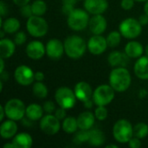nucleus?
<instances>
[{"instance_id": "obj_50", "label": "nucleus", "mask_w": 148, "mask_h": 148, "mask_svg": "<svg viewBox=\"0 0 148 148\" xmlns=\"http://www.w3.org/2000/svg\"><path fill=\"white\" fill-rule=\"evenodd\" d=\"M3 147L4 148H16L15 147V145L13 144V142L12 141H10V142H8V143H5L4 145H3Z\"/></svg>"}, {"instance_id": "obj_29", "label": "nucleus", "mask_w": 148, "mask_h": 148, "mask_svg": "<svg viewBox=\"0 0 148 148\" xmlns=\"http://www.w3.org/2000/svg\"><path fill=\"white\" fill-rule=\"evenodd\" d=\"M32 93L38 99H45L49 95V89L43 82H36L32 84Z\"/></svg>"}, {"instance_id": "obj_24", "label": "nucleus", "mask_w": 148, "mask_h": 148, "mask_svg": "<svg viewBox=\"0 0 148 148\" xmlns=\"http://www.w3.org/2000/svg\"><path fill=\"white\" fill-rule=\"evenodd\" d=\"M16 43L9 38H2L0 40V56L8 59L11 57L16 50Z\"/></svg>"}, {"instance_id": "obj_32", "label": "nucleus", "mask_w": 148, "mask_h": 148, "mask_svg": "<svg viewBox=\"0 0 148 148\" xmlns=\"http://www.w3.org/2000/svg\"><path fill=\"white\" fill-rule=\"evenodd\" d=\"M148 135V125L144 122H139L134 126V136L142 140Z\"/></svg>"}, {"instance_id": "obj_34", "label": "nucleus", "mask_w": 148, "mask_h": 148, "mask_svg": "<svg viewBox=\"0 0 148 148\" xmlns=\"http://www.w3.org/2000/svg\"><path fill=\"white\" fill-rule=\"evenodd\" d=\"M94 114L95 115V118L98 121H105L107 119L108 112L106 106H96V108L95 109Z\"/></svg>"}, {"instance_id": "obj_38", "label": "nucleus", "mask_w": 148, "mask_h": 148, "mask_svg": "<svg viewBox=\"0 0 148 148\" xmlns=\"http://www.w3.org/2000/svg\"><path fill=\"white\" fill-rule=\"evenodd\" d=\"M54 114H55L56 117L57 119H59L60 121H63V120L67 117V116H66V115H67V109L59 107L58 108L56 109Z\"/></svg>"}, {"instance_id": "obj_16", "label": "nucleus", "mask_w": 148, "mask_h": 148, "mask_svg": "<svg viewBox=\"0 0 148 148\" xmlns=\"http://www.w3.org/2000/svg\"><path fill=\"white\" fill-rule=\"evenodd\" d=\"M84 9L91 15H100L107 11L108 0H84Z\"/></svg>"}, {"instance_id": "obj_27", "label": "nucleus", "mask_w": 148, "mask_h": 148, "mask_svg": "<svg viewBox=\"0 0 148 148\" xmlns=\"http://www.w3.org/2000/svg\"><path fill=\"white\" fill-rule=\"evenodd\" d=\"M106 141L105 134L98 128H91L89 130L88 144L93 147H101Z\"/></svg>"}, {"instance_id": "obj_56", "label": "nucleus", "mask_w": 148, "mask_h": 148, "mask_svg": "<svg viewBox=\"0 0 148 148\" xmlns=\"http://www.w3.org/2000/svg\"><path fill=\"white\" fill-rule=\"evenodd\" d=\"M77 1H82V0H77Z\"/></svg>"}, {"instance_id": "obj_36", "label": "nucleus", "mask_w": 148, "mask_h": 148, "mask_svg": "<svg viewBox=\"0 0 148 148\" xmlns=\"http://www.w3.org/2000/svg\"><path fill=\"white\" fill-rule=\"evenodd\" d=\"M20 13L21 15L24 17V18H29L31 16H33V12H32V9H31V4L28 3L25 4L23 6L20 7Z\"/></svg>"}, {"instance_id": "obj_43", "label": "nucleus", "mask_w": 148, "mask_h": 148, "mask_svg": "<svg viewBox=\"0 0 148 148\" xmlns=\"http://www.w3.org/2000/svg\"><path fill=\"white\" fill-rule=\"evenodd\" d=\"M138 20H139V22L140 23V24H141L142 26H146V25H147L148 24V15L147 14H146V13H144V14L140 15Z\"/></svg>"}, {"instance_id": "obj_44", "label": "nucleus", "mask_w": 148, "mask_h": 148, "mask_svg": "<svg viewBox=\"0 0 148 148\" xmlns=\"http://www.w3.org/2000/svg\"><path fill=\"white\" fill-rule=\"evenodd\" d=\"M44 78H45V75L42 71H36L35 73V81L36 82H43Z\"/></svg>"}, {"instance_id": "obj_25", "label": "nucleus", "mask_w": 148, "mask_h": 148, "mask_svg": "<svg viewBox=\"0 0 148 148\" xmlns=\"http://www.w3.org/2000/svg\"><path fill=\"white\" fill-rule=\"evenodd\" d=\"M13 144L16 148H30L33 145V139L28 133H18L13 138Z\"/></svg>"}, {"instance_id": "obj_52", "label": "nucleus", "mask_w": 148, "mask_h": 148, "mask_svg": "<svg viewBox=\"0 0 148 148\" xmlns=\"http://www.w3.org/2000/svg\"><path fill=\"white\" fill-rule=\"evenodd\" d=\"M144 12L148 15V0L147 2H145V4H144Z\"/></svg>"}, {"instance_id": "obj_35", "label": "nucleus", "mask_w": 148, "mask_h": 148, "mask_svg": "<svg viewBox=\"0 0 148 148\" xmlns=\"http://www.w3.org/2000/svg\"><path fill=\"white\" fill-rule=\"evenodd\" d=\"M14 42L16 46H21L27 42V35L24 31L19 30L16 33H15L14 36Z\"/></svg>"}, {"instance_id": "obj_31", "label": "nucleus", "mask_w": 148, "mask_h": 148, "mask_svg": "<svg viewBox=\"0 0 148 148\" xmlns=\"http://www.w3.org/2000/svg\"><path fill=\"white\" fill-rule=\"evenodd\" d=\"M121 37H122V35L121 34V32L119 30L111 31L108 35V36L106 37L107 42H108V46L109 48H116L121 43Z\"/></svg>"}, {"instance_id": "obj_14", "label": "nucleus", "mask_w": 148, "mask_h": 148, "mask_svg": "<svg viewBox=\"0 0 148 148\" xmlns=\"http://www.w3.org/2000/svg\"><path fill=\"white\" fill-rule=\"evenodd\" d=\"M25 52L31 60H40L46 55V48L41 41L34 40L27 44Z\"/></svg>"}, {"instance_id": "obj_11", "label": "nucleus", "mask_w": 148, "mask_h": 148, "mask_svg": "<svg viewBox=\"0 0 148 148\" xmlns=\"http://www.w3.org/2000/svg\"><path fill=\"white\" fill-rule=\"evenodd\" d=\"M14 78L19 85L27 87L34 83L35 73L29 67L22 64L16 67V69H15Z\"/></svg>"}, {"instance_id": "obj_39", "label": "nucleus", "mask_w": 148, "mask_h": 148, "mask_svg": "<svg viewBox=\"0 0 148 148\" xmlns=\"http://www.w3.org/2000/svg\"><path fill=\"white\" fill-rule=\"evenodd\" d=\"M134 0H121V7L124 10H130L134 6Z\"/></svg>"}, {"instance_id": "obj_51", "label": "nucleus", "mask_w": 148, "mask_h": 148, "mask_svg": "<svg viewBox=\"0 0 148 148\" xmlns=\"http://www.w3.org/2000/svg\"><path fill=\"white\" fill-rule=\"evenodd\" d=\"M77 0H62V3H69V4H74L75 5Z\"/></svg>"}, {"instance_id": "obj_9", "label": "nucleus", "mask_w": 148, "mask_h": 148, "mask_svg": "<svg viewBox=\"0 0 148 148\" xmlns=\"http://www.w3.org/2000/svg\"><path fill=\"white\" fill-rule=\"evenodd\" d=\"M55 100L56 104L65 109L73 108L78 101L75 91L68 87H60L55 93Z\"/></svg>"}, {"instance_id": "obj_20", "label": "nucleus", "mask_w": 148, "mask_h": 148, "mask_svg": "<svg viewBox=\"0 0 148 148\" xmlns=\"http://www.w3.org/2000/svg\"><path fill=\"white\" fill-rule=\"evenodd\" d=\"M134 72L135 75L143 81L148 80V56H142L137 59L134 66Z\"/></svg>"}, {"instance_id": "obj_22", "label": "nucleus", "mask_w": 148, "mask_h": 148, "mask_svg": "<svg viewBox=\"0 0 148 148\" xmlns=\"http://www.w3.org/2000/svg\"><path fill=\"white\" fill-rule=\"evenodd\" d=\"M95 115L90 111H85L81 113L77 117V122L79 129L82 130H90L93 128L95 123Z\"/></svg>"}, {"instance_id": "obj_12", "label": "nucleus", "mask_w": 148, "mask_h": 148, "mask_svg": "<svg viewBox=\"0 0 148 148\" xmlns=\"http://www.w3.org/2000/svg\"><path fill=\"white\" fill-rule=\"evenodd\" d=\"M45 48L47 56L54 61L60 60L65 54L64 43L61 40L56 38H53L48 41L45 45Z\"/></svg>"}, {"instance_id": "obj_42", "label": "nucleus", "mask_w": 148, "mask_h": 148, "mask_svg": "<svg viewBox=\"0 0 148 148\" xmlns=\"http://www.w3.org/2000/svg\"><path fill=\"white\" fill-rule=\"evenodd\" d=\"M0 14H1V17L3 18L8 14V6L5 4L3 1L0 2Z\"/></svg>"}, {"instance_id": "obj_18", "label": "nucleus", "mask_w": 148, "mask_h": 148, "mask_svg": "<svg viewBox=\"0 0 148 148\" xmlns=\"http://www.w3.org/2000/svg\"><path fill=\"white\" fill-rule=\"evenodd\" d=\"M129 57L125 52L114 50L108 56V62L113 68L127 67L129 62Z\"/></svg>"}, {"instance_id": "obj_1", "label": "nucleus", "mask_w": 148, "mask_h": 148, "mask_svg": "<svg viewBox=\"0 0 148 148\" xmlns=\"http://www.w3.org/2000/svg\"><path fill=\"white\" fill-rule=\"evenodd\" d=\"M108 83L118 93L127 91L132 83V76L127 67L114 68L109 74Z\"/></svg>"}, {"instance_id": "obj_3", "label": "nucleus", "mask_w": 148, "mask_h": 148, "mask_svg": "<svg viewBox=\"0 0 148 148\" xmlns=\"http://www.w3.org/2000/svg\"><path fill=\"white\" fill-rule=\"evenodd\" d=\"M113 136L121 144H127L134 137V126L127 119L118 120L113 127Z\"/></svg>"}, {"instance_id": "obj_19", "label": "nucleus", "mask_w": 148, "mask_h": 148, "mask_svg": "<svg viewBox=\"0 0 148 148\" xmlns=\"http://www.w3.org/2000/svg\"><path fill=\"white\" fill-rule=\"evenodd\" d=\"M17 134V124L13 120L3 121L0 125V135L4 140L12 139Z\"/></svg>"}, {"instance_id": "obj_4", "label": "nucleus", "mask_w": 148, "mask_h": 148, "mask_svg": "<svg viewBox=\"0 0 148 148\" xmlns=\"http://www.w3.org/2000/svg\"><path fill=\"white\" fill-rule=\"evenodd\" d=\"M90 16L89 13L84 9L75 8L67 16V24L74 31H82L88 27Z\"/></svg>"}, {"instance_id": "obj_41", "label": "nucleus", "mask_w": 148, "mask_h": 148, "mask_svg": "<svg viewBox=\"0 0 148 148\" xmlns=\"http://www.w3.org/2000/svg\"><path fill=\"white\" fill-rule=\"evenodd\" d=\"M75 5H74V4H69V3H62V11L63 12V14H65V15H69V14H70L75 9Z\"/></svg>"}, {"instance_id": "obj_33", "label": "nucleus", "mask_w": 148, "mask_h": 148, "mask_svg": "<svg viewBox=\"0 0 148 148\" xmlns=\"http://www.w3.org/2000/svg\"><path fill=\"white\" fill-rule=\"evenodd\" d=\"M89 140V130H82L79 129L75 133L74 135V142L76 144H83L88 143Z\"/></svg>"}, {"instance_id": "obj_10", "label": "nucleus", "mask_w": 148, "mask_h": 148, "mask_svg": "<svg viewBox=\"0 0 148 148\" xmlns=\"http://www.w3.org/2000/svg\"><path fill=\"white\" fill-rule=\"evenodd\" d=\"M39 127L45 134L55 135L62 128V123L54 114H46L39 121Z\"/></svg>"}, {"instance_id": "obj_21", "label": "nucleus", "mask_w": 148, "mask_h": 148, "mask_svg": "<svg viewBox=\"0 0 148 148\" xmlns=\"http://www.w3.org/2000/svg\"><path fill=\"white\" fill-rule=\"evenodd\" d=\"M124 52L127 55L129 58L138 59L139 57L143 56V53L145 52V48L143 47L141 42L134 39L126 44Z\"/></svg>"}, {"instance_id": "obj_13", "label": "nucleus", "mask_w": 148, "mask_h": 148, "mask_svg": "<svg viewBox=\"0 0 148 148\" xmlns=\"http://www.w3.org/2000/svg\"><path fill=\"white\" fill-rule=\"evenodd\" d=\"M88 50L94 56H99L103 54L108 46L107 39L102 35H94L92 36L88 42Z\"/></svg>"}, {"instance_id": "obj_55", "label": "nucleus", "mask_w": 148, "mask_h": 148, "mask_svg": "<svg viewBox=\"0 0 148 148\" xmlns=\"http://www.w3.org/2000/svg\"><path fill=\"white\" fill-rule=\"evenodd\" d=\"M134 1H137V2H141V3H142V2H147V0H134Z\"/></svg>"}, {"instance_id": "obj_45", "label": "nucleus", "mask_w": 148, "mask_h": 148, "mask_svg": "<svg viewBox=\"0 0 148 148\" xmlns=\"http://www.w3.org/2000/svg\"><path fill=\"white\" fill-rule=\"evenodd\" d=\"M12 1H13V3H14L16 5H17V6H19V7L23 6V5H25V4H28V3L30 2V0H12Z\"/></svg>"}, {"instance_id": "obj_23", "label": "nucleus", "mask_w": 148, "mask_h": 148, "mask_svg": "<svg viewBox=\"0 0 148 148\" xmlns=\"http://www.w3.org/2000/svg\"><path fill=\"white\" fill-rule=\"evenodd\" d=\"M0 26L6 34H15L19 31L21 23L20 21L16 17H7L4 20L3 17H1Z\"/></svg>"}, {"instance_id": "obj_48", "label": "nucleus", "mask_w": 148, "mask_h": 148, "mask_svg": "<svg viewBox=\"0 0 148 148\" xmlns=\"http://www.w3.org/2000/svg\"><path fill=\"white\" fill-rule=\"evenodd\" d=\"M4 71V58H0V73Z\"/></svg>"}, {"instance_id": "obj_26", "label": "nucleus", "mask_w": 148, "mask_h": 148, "mask_svg": "<svg viewBox=\"0 0 148 148\" xmlns=\"http://www.w3.org/2000/svg\"><path fill=\"white\" fill-rule=\"evenodd\" d=\"M44 115V110L42 106L37 103H31L28 107H26L25 117L29 119L32 121H40Z\"/></svg>"}, {"instance_id": "obj_2", "label": "nucleus", "mask_w": 148, "mask_h": 148, "mask_svg": "<svg viewBox=\"0 0 148 148\" xmlns=\"http://www.w3.org/2000/svg\"><path fill=\"white\" fill-rule=\"evenodd\" d=\"M63 43L65 54L68 57L73 60H77L82 57L86 50L88 49V45L85 40L82 36L77 35L68 36Z\"/></svg>"}, {"instance_id": "obj_28", "label": "nucleus", "mask_w": 148, "mask_h": 148, "mask_svg": "<svg viewBox=\"0 0 148 148\" xmlns=\"http://www.w3.org/2000/svg\"><path fill=\"white\" fill-rule=\"evenodd\" d=\"M62 130L69 134H75L79 130L78 127V122H77V118H75L73 116H69L66 117L62 123Z\"/></svg>"}, {"instance_id": "obj_15", "label": "nucleus", "mask_w": 148, "mask_h": 148, "mask_svg": "<svg viewBox=\"0 0 148 148\" xmlns=\"http://www.w3.org/2000/svg\"><path fill=\"white\" fill-rule=\"evenodd\" d=\"M88 28L93 35H102L108 28L107 19L102 14L92 15L89 20Z\"/></svg>"}, {"instance_id": "obj_8", "label": "nucleus", "mask_w": 148, "mask_h": 148, "mask_svg": "<svg viewBox=\"0 0 148 148\" xmlns=\"http://www.w3.org/2000/svg\"><path fill=\"white\" fill-rule=\"evenodd\" d=\"M115 90L108 84H101L98 86L93 93L92 99L95 106H108L115 96Z\"/></svg>"}, {"instance_id": "obj_37", "label": "nucleus", "mask_w": 148, "mask_h": 148, "mask_svg": "<svg viewBox=\"0 0 148 148\" xmlns=\"http://www.w3.org/2000/svg\"><path fill=\"white\" fill-rule=\"evenodd\" d=\"M42 108H43V110H44V113L46 114H54L56 108V104L54 101H46L43 105H42Z\"/></svg>"}, {"instance_id": "obj_6", "label": "nucleus", "mask_w": 148, "mask_h": 148, "mask_svg": "<svg viewBox=\"0 0 148 148\" xmlns=\"http://www.w3.org/2000/svg\"><path fill=\"white\" fill-rule=\"evenodd\" d=\"M142 27L143 26L140 24L138 19L128 17L121 22L119 25V31L122 35V37L129 40H134L141 34Z\"/></svg>"}, {"instance_id": "obj_7", "label": "nucleus", "mask_w": 148, "mask_h": 148, "mask_svg": "<svg viewBox=\"0 0 148 148\" xmlns=\"http://www.w3.org/2000/svg\"><path fill=\"white\" fill-rule=\"evenodd\" d=\"M3 107L7 119L19 121L25 117L26 106L23 101L18 98L10 99L8 101L5 102Z\"/></svg>"}, {"instance_id": "obj_46", "label": "nucleus", "mask_w": 148, "mask_h": 148, "mask_svg": "<svg viewBox=\"0 0 148 148\" xmlns=\"http://www.w3.org/2000/svg\"><path fill=\"white\" fill-rule=\"evenodd\" d=\"M83 105H84V107H85L86 108H88V109H91V108L94 107L95 102H94L93 99H89V100H88V101H84V102H83Z\"/></svg>"}, {"instance_id": "obj_49", "label": "nucleus", "mask_w": 148, "mask_h": 148, "mask_svg": "<svg viewBox=\"0 0 148 148\" xmlns=\"http://www.w3.org/2000/svg\"><path fill=\"white\" fill-rule=\"evenodd\" d=\"M0 75H1V81L4 82V81L8 80V74H7V72L3 71V72L0 73Z\"/></svg>"}, {"instance_id": "obj_5", "label": "nucleus", "mask_w": 148, "mask_h": 148, "mask_svg": "<svg viewBox=\"0 0 148 148\" xmlns=\"http://www.w3.org/2000/svg\"><path fill=\"white\" fill-rule=\"evenodd\" d=\"M26 29L31 36L40 38L47 35L49 23L42 16L33 15L27 19Z\"/></svg>"}, {"instance_id": "obj_53", "label": "nucleus", "mask_w": 148, "mask_h": 148, "mask_svg": "<svg viewBox=\"0 0 148 148\" xmlns=\"http://www.w3.org/2000/svg\"><path fill=\"white\" fill-rule=\"evenodd\" d=\"M106 148H118V146L117 145H112V144H110V145H107Z\"/></svg>"}, {"instance_id": "obj_40", "label": "nucleus", "mask_w": 148, "mask_h": 148, "mask_svg": "<svg viewBox=\"0 0 148 148\" xmlns=\"http://www.w3.org/2000/svg\"><path fill=\"white\" fill-rule=\"evenodd\" d=\"M128 147L130 148H140L141 147V141H140V139L134 136L127 143Z\"/></svg>"}, {"instance_id": "obj_30", "label": "nucleus", "mask_w": 148, "mask_h": 148, "mask_svg": "<svg viewBox=\"0 0 148 148\" xmlns=\"http://www.w3.org/2000/svg\"><path fill=\"white\" fill-rule=\"evenodd\" d=\"M31 9L33 15L35 16H43L48 9L47 3L43 0H35L31 3Z\"/></svg>"}, {"instance_id": "obj_47", "label": "nucleus", "mask_w": 148, "mask_h": 148, "mask_svg": "<svg viewBox=\"0 0 148 148\" xmlns=\"http://www.w3.org/2000/svg\"><path fill=\"white\" fill-rule=\"evenodd\" d=\"M4 117H6L4 107H3V105H1V106H0V121H1V122L4 120Z\"/></svg>"}, {"instance_id": "obj_17", "label": "nucleus", "mask_w": 148, "mask_h": 148, "mask_svg": "<svg viewBox=\"0 0 148 148\" xmlns=\"http://www.w3.org/2000/svg\"><path fill=\"white\" fill-rule=\"evenodd\" d=\"M74 91L77 100L82 101V103L89 99H92L93 93H94L91 85L86 82H77L74 88Z\"/></svg>"}, {"instance_id": "obj_54", "label": "nucleus", "mask_w": 148, "mask_h": 148, "mask_svg": "<svg viewBox=\"0 0 148 148\" xmlns=\"http://www.w3.org/2000/svg\"><path fill=\"white\" fill-rule=\"evenodd\" d=\"M145 54H146V56H148V43L147 44L146 48H145Z\"/></svg>"}]
</instances>
